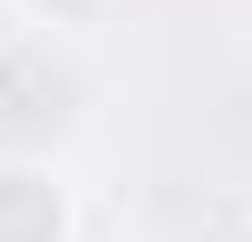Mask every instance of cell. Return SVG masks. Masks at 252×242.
Segmentation results:
<instances>
[{"mask_svg": "<svg viewBox=\"0 0 252 242\" xmlns=\"http://www.w3.org/2000/svg\"><path fill=\"white\" fill-rule=\"evenodd\" d=\"M68 184L49 165H0V242H68Z\"/></svg>", "mask_w": 252, "mask_h": 242, "instance_id": "obj_1", "label": "cell"}, {"mask_svg": "<svg viewBox=\"0 0 252 242\" xmlns=\"http://www.w3.org/2000/svg\"><path fill=\"white\" fill-rule=\"evenodd\" d=\"M30 10V30H97L107 20V0H20Z\"/></svg>", "mask_w": 252, "mask_h": 242, "instance_id": "obj_2", "label": "cell"}, {"mask_svg": "<svg viewBox=\"0 0 252 242\" xmlns=\"http://www.w3.org/2000/svg\"><path fill=\"white\" fill-rule=\"evenodd\" d=\"M233 242H252V223H243V233H233Z\"/></svg>", "mask_w": 252, "mask_h": 242, "instance_id": "obj_3", "label": "cell"}]
</instances>
